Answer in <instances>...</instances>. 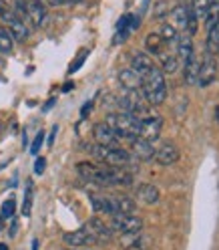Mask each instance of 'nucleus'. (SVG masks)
Returning a JSON list of instances; mask_svg holds the SVG:
<instances>
[{"label": "nucleus", "instance_id": "nucleus-22", "mask_svg": "<svg viewBox=\"0 0 219 250\" xmlns=\"http://www.w3.org/2000/svg\"><path fill=\"white\" fill-rule=\"evenodd\" d=\"M205 49H207V55H215L219 51V24L207 28V44H205Z\"/></svg>", "mask_w": 219, "mask_h": 250}, {"label": "nucleus", "instance_id": "nucleus-17", "mask_svg": "<svg viewBox=\"0 0 219 250\" xmlns=\"http://www.w3.org/2000/svg\"><path fill=\"white\" fill-rule=\"evenodd\" d=\"M199 67H201V61H199L195 55L183 65V79H185L187 85H197V79H199Z\"/></svg>", "mask_w": 219, "mask_h": 250}, {"label": "nucleus", "instance_id": "nucleus-38", "mask_svg": "<svg viewBox=\"0 0 219 250\" xmlns=\"http://www.w3.org/2000/svg\"><path fill=\"white\" fill-rule=\"evenodd\" d=\"M0 226H2V222H0Z\"/></svg>", "mask_w": 219, "mask_h": 250}, {"label": "nucleus", "instance_id": "nucleus-32", "mask_svg": "<svg viewBox=\"0 0 219 250\" xmlns=\"http://www.w3.org/2000/svg\"><path fill=\"white\" fill-rule=\"evenodd\" d=\"M85 55H87V51H85V53H81V55H79V59H76V61L73 62V65H71V73H74V71L79 69V67L83 65V62H85Z\"/></svg>", "mask_w": 219, "mask_h": 250}, {"label": "nucleus", "instance_id": "nucleus-36", "mask_svg": "<svg viewBox=\"0 0 219 250\" xmlns=\"http://www.w3.org/2000/svg\"><path fill=\"white\" fill-rule=\"evenodd\" d=\"M67 2H71V4H76V2H81V0H67Z\"/></svg>", "mask_w": 219, "mask_h": 250}, {"label": "nucleus", "instance_id": "nucleus-25", "mask_svg": "<svg viewBox=\"0 0 219 250\" xmlns=\"http://www.w3.org/2000/svg\"><path fill=\"white\" fill-rule=\"evenodd\" d=\"M207 6H209V0H191L189 10L195 14V19H197V21H203V19H205Z\"/></svg>", "mask_w": 219, "mask_h": 250}, {"label": "nucleus", "instance_id": "nucleus-14", "mask_svg": "<svg viewBox=\"0 0 219 250\" xmlns=\"http://www.w3.org/2000/svg\"><path fill=\"white\" fill-rule=\"evenodd\" d=\"M153 67H155V65H153V59H151L147 53H135L133 59H131V69H133L137 75H141V77H145Z\"/></svg>", "mask_w": 219, "mask_h": 250}, {"label": "nucleus", "instance_id": "nucleus-6", "mask_svg": "<svg viewBox=\"0 0 219 250\" xmlns=\"http://www.w3.org/2000/svg\"><path fill=\"white\" fill-rule=\"evenodd\" d=\"M181 158V149L173 144V142H165L159 149H155V162L159 166H173L175 162H179Z\"/></svg>", "mask_w": 219, "mask_h": 250}, {"label": "nucleus", "instance_id": "nucleus-11", "mask_svg": "<svg viewBox=\"0 0 219 250\" xmlns=\"http://www.w3.org/2000/svg\"><path fill=\"white\" fill-rule=\"evenodd\" d=\"M137 198H139V202H143L147 206H155V204H159L161 192H159V188L153 184H141L137 188Z\"/></svg>", "mask_w": 219, "mask_h": 250}, {"label": "nucleus", "instance_id": "nucleus-2", "mask_svg": "<svg viewBox=\"0 0 219 250\" xmlns=\"http://www.w3.org/2000/svg\"><path fill=\"white\" fill-rule=\"evenodd\" d=\"M105 123L115 131V135L119 139H129V142H133V139H137V135H139V123H141V119L135 117V115L119 111V113H109Z\"/></svg>", "mask_w": 219, "mask_h": 250}, {"label": "nucleus", "instance_id": "nucleus-31", "mask_svg": "<svg viewBox=\"0 0 219 250\" xmlns=\"http://www.w3.org/2000/svg\"><path fill=\"white\" fill-rule=\"evenodd\" d=\"M44 167H46V160H44V158H38V160L35 162V174H36V176L44 174Z\"/></svg>", "mask_w": 219, "mask_h": 250}, {"label": "nucleus", "instance_id": "nucleus-29", "mask_svg": "<svg viewBox=\"0 0 219 250\" xmlns=\"http://www.w3.org/2000/svg\"><path fill=\"white\" fill-rule=\"evenodd\" d=\"M42 142H44V133H42V131H38V133H36V137H35V142H33V146H30V153L36 155V153L40 151Z\"/></svg>", "mask_w": 219, "mask_h": 250}, {"label": "nucleus", "instance_id": "nucleus-26", "mask_svg": "<svg viewBox=\"0 0 219 250\" xmlns=\"http://www.w3.org/2000/svg\"><path fill=\"white\" fill-rule=\"evenodd\" d=\"M12 46H14V39L8 33V28H0V53L8 55L12 51Z\"/></svg>", "mask_w": 219, "mask_h": 250}, {"label": "nucleus", "instance_id": "nucleus-28", "mask_svg": "<svg viewBox=\"0 0 219 250\" xmlns=\"http://www.w3.org/2000/svg\"><path fill=\"white\" fill-rule=\"evenodd\" d=\"M14 210H17V202L14 200H6L2 208H0V216L2 218H12L14 216Z\"/></svg>", "mask_w": 219, "mask_h": 250}, {"label": "nucleus", "instance_id": "nucleus-16", "mask_svg": "<svg viewBox=\"0 0 219 250\" xmlns=\"http://www.w3.org/2000/svg\"><path fill=\"white\" fill-rule=\"evenodd\" d=\"M177 59H179V62L181 65H185L187 61H189L195 53H193V41H191V37L189 35H181L179 37V41H177Z\"/></svg>", "mask_w": 219, "mask_h": 250}, {"label": "nucleus", "instance_id": "nucleus-4", "mask_svg": "<svg viewBox=\"0 0 219 250\" xmlns=\"http://www.w3.org/2000/svg\"><path fill=\"white\" fill-rule=\"evenodd\" d=\"M109 228L119 234H135V232H141V228H143V220L137 214H115L111 218Z\"/></svg>", "mask_w": 219, "mask_h": 250}, {"label": "nucleus", "instance_id": "nucleus-8", "mask_svg": "<svg viewBox=\"0 0 219 250\" xmlns=\"http://www.w3.org/2000/svg\"><path fill=\"white\" fill-rule=\"evenodd\" d=\"M92 137H95V142H97L99 146H107V147H113V146H117V142H119V137L115 135V131L109 127L105 121L97 123L95 127H92Z\"/></svg>", "mask_w": 219, "mask_h": 250}, {"label": "nucleus", "instance_id": "nucleus-35", "mask_svg": "<svg viewBox=\"0 0 219 250\" xmlns=\"http://www.w3.org/2000/svg\"><path fill=\"white\" fill-rule=\"evenodd\" d=\"M215 119H217V123H219V105L215 107Z\"/></svg>", "mask_w": 219, "mask_h": 250}, {"label": "nucleus", "instance_id": "nucleus-13", "mask_svg": "<svg viewBox=\"0 0 219 250\" xmlns=\"http://www.w3.org/2000/svg\"><path fill=\"white\" fill-rule=\"evenodd\" d=\"M119 81L123 85L125 91H141V83H143V77L137 75L133 69H123L119 73Z\"/></svg>", "mask_w": 219, "mask_h": 250}, {"label": "nucleus", "instance_id": "nucleus-30", "mask_svg": "<svg viewBox=\"0 0 219 250\" xmlns=\"http://www.w3.org/2000/svg\"><path fill=\"white\" fill-rule=\"evenodd\" d=\"M169 4L165 2V0H161V2H157V4H155V17H157V19H161V17H165V14H169V8H167Z\"/></svg>", "mask_w": 219, "mask_h": 250}, {"label": "nucleus", "instance_id": "nucleus-33", "mask_svg": "<svg viewBox=\"0 0 219 250\" xmlns=\"http://www.w3.org/2000/svg\"><path fill=\"white\" fill-rule=\"evenodd\" d=\"M91 109H92V103H91V101H89V103H85V107H83L81 115H83V117H87V113H91Z\"/></svg>", "mask_w": 219, "mask_h": 250}, {"label": "nucleus", "instance_id": "nucleus-12", "mask_svg": "<svg viewBox=\"0 0 219 250\" xmlns=\"http://www.w3.org/2000/svg\"><path fill=\"white\" fill-rule=\"evenodd\" d=\"M26 14H28V22L33 26H40L46 19V8L40 0H26Z\"/></svg>", "mask_w": 219, "mask_h": 250}, {"label": "nucleus", "instance_id": "nucleus-5", "mask_svg": "<svg viewBox=\"0 0 219 250\" xmlns=\"http://www.w3.org/2000/svg\"><path fill=\"white\" fill-rule=\"evenodd\" d=\"M161 129H163V119L159 115H145L139 123V139H143V142H157L159 135H161Z\"/></svg>", "mask_w": 219, "mask_h": 250}, {"label": "nucleus", "instance_id": "nucleus-9", "mask_svg": "<svg viewBox=\"0 0 219 250\" xmlns=\"http://www.w3.org/2000/svg\"><path fill=\"white\" fill-rule=\"evenodd\" d=\"M62 240H65V244H69L73 248H83V246H89V244H95L91 232L85 226L79 228V230H74V232H67L65 236H62Z\"/></svg>", "mask_w": 219, "mask_h": 250}, {"label": "nucleus", "instance_id": "nucleus-37", "mask_svg": "<svg viewBox=\"0 0 219 250\" xmlns=\"http://www.w3.org/2000/svg\"><path fill=\"white\" fill-rule=\"evenodd\" d=\"M0 250H8V246L6 244H0Z\"/></svg>", "mask_w": 219, "mask_h": 250}, {"label": "nucleus", "instance_id": "nucleus-18", "mask_svg": "<svg viewBox=\"0 0 219 250\" xmlns=\"http://www.w3.org/2000/svg\"><path fill=\"white\" fill-rule=\"evenodd\" d=\"M165 42H163V39L159 37V33H151V35H147V39H145V49H147V55L151 57H159L161 53H165Z\"/></svg>", "mask_w": 219, "mask_h": 250}, {"label": "nucleus", "instance_id": "nucleus-34", "mask_svg": "<svg viewBox=\"0 0 219 250\" xmlns=\"http://www.w3.org/2000/svg\"><path fill=\"white\" fill-rule=\"evenodd\" d=\"M55 135H56V127H53V131H51V137H49V146H53V144H55Z\"/></svg>", "mask_w": 219, "mask_h": 250}, {"label": "nucleus", "instance_id": "nucleus-27", "mask_svg": "<svg viewBox=\"0 0 219 250\" xmlns=\"http://www.w3.org/2000/svg\"><path fill=\"white\" fill-rule=\"evenodd\" d=\"M30 208H33V182L26 184V190H24V204H22V214L28 216Z\"/></svg>", "mask_w": 219, "mask_h": 250}, {"label": "nucleus", "instance_id": "nucleus-3", "mask_svg": "<svg viewBox=\"0 0 219 250\" xmlns=\"http://www.w3.org/2000/svg\"><path fill=\"white\" fill-rule=\"evenodd\" d=\"M91 153L103 164H107L109 167H125L129 162H131V153L127 149H123L119 146H113V147H107V146H91L89 147Z\"/></svg>", "mask_w": 219, "mask_h": 250}, {"label": "nucleus", "instance_id": "nucleus-1", "mask_svg": "<svg viewBox=\"0 0 219 250\" xmlns=\"http://www.w3.org/2000/svg\"><path fill=\"white\" fill-rule=\"evenodd\" d=\"M141 95L145 97V101L153 107L163 105L167 99V83H165V75L161 69H151L141 83Z\"/></svg>", "mask_w": 219, "mask_h": 250}, {"label": "nucleus", "instance_id": "nucleus-21", "mask_svg": "<svg viewBox=\"0 0 219 250\" xmlns=\"http://www.w3.org/2000/svg\"><path fill=\"white\" fill-rule=\"evenodd\" d=\"M8 33L12 35L14 41H26V39H28V28H26V24H24L20 19L12 21V22L8 24Z\"/></svg>", "mask_w": 219, "mask_h": 250}, {"label": "nucleus", "instance_id": "nucleus-7", "mask_svg": "<svg viewBox=\"0 0 219 250\" xmlns=\"http://www.w3.org/2000/svg\"><path fill=\"white\" fill-rule=\"evenodd\" d=\"M217 77V62L213 59V55H205V59L201 61V67H199V79L197 85L199 87H209Z\"/></svg>", "mask_w": 219, "mask_h": 250}, {"label": "nucleus", "instance_id": "nucleus-10", "mask_svg": "<svg viewBox=\"0 0 219 250\" xmlns=\"http://www.w3.org/2000/svg\"><path fill=\"white\" fill-rule=\"evenodd\" d=\"M131 158H137L139 162H149L155 158V147L149 142H143V139H133L131 142Z\"/></svg>", "mask_w": 219, "mask_h": 250}, {"label": "nucleus", "instance_id": "nucleus-15", "mask_svg": "<svg viewBox=\"0 0 219 250\" xmlns=\"http://www.w3.org/2000/svg\"><path fill=\"white\" fill-rule=\"evenodd\" d=\"M171 19H173V24L179 33H187V24H189V6H175L173 10H171Z\"/></svg>", "mask_w": 219, "mask_h": 250}, {"label": "nucleus", "instance_id": "nucleus-20", "mask_svg": "<svg viewBox=\"0 0 219 250\" xmlns=\"http://www.w3.org/2000/svg\"><path fill=\"white\" fill-rule=\"evenodd\" d=\"M159 37L163 39V42L169 46V44H177V41H179V37H181V33L173 26V24H169V22H165V24H161V30H159Z\"/></svg>", "mask_w": 219, "mask_h": 250}, {"label": "nucleus", "instance_id": "nucleus-23", "mask_svg": "<svg viewBox=\"0 0 219 250\" xmlns=\"http://www.w3.org/2000/svg\"><path fill=\"white\" fill-rule=\"evenodd\" d=\"M205 26L211 28L215 24H219V0H209V6H207V12H205Z\"/></svg>", "mask_w": 219, "mask_h": 250}, {"label": "nucleus", "instance_id": "nucleus-24", "mask_svg": "<svg viewBox=\"0 0 219 250\" xmlns=\"http://www.w3.org/2000/svg\"><path fill=\"white\" fill-rule=\"evenodd\" d=\"M117 214H135V202L131 198H115Z\"/></svg>", "mask_w": 219, "mask_h": 250}, {"label": "nucleus", "instance_id": "nucleus-19", "mask_svg": "<svg viewBox=\"0 0 219 250\" xmlns=\"http://www.w3.org/2000/svg\"><path fill=\"white\" fill-rule=\"evenodd\" d=\"M159 61H161V71H163V75L167 73V75H173V73H177V69H179V59H177V55L175 53H161L159 55Z\"/></svg>", "mask_w": 219, "mask_h": 250}]
</instances>
